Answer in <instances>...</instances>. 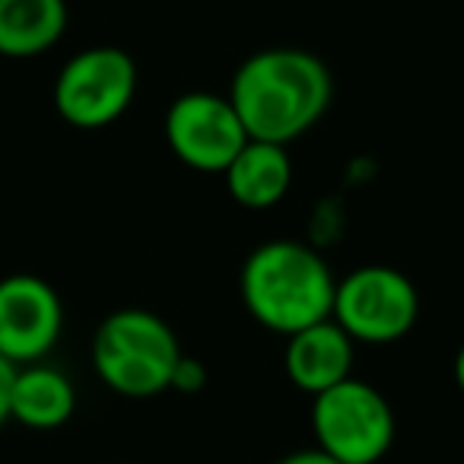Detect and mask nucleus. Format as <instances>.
Masks as SVG:
<instances>
[{
  "instance_id": "1",
  "label": "nucleus",
  "mask_w": 464,
  "mask_h": 464,
  "mask_svg": "<svg viewBox=\"0 0 464 464\" xmlns=\"http://www.w3.org/2000/svg\"><path fill=\"white\" fill-rule=\"evenodd\" d=\"M229 102L252 140L293 143L331 105V73L303 48H265L232 73Z\"/></svg>"
},
{
  "instance_id": "2",
  "label": "nucleus",
  "mask_w": 464,
  "mask_h": 464,
  "mask_svg": "<svg viewBox=\"0 0 464 464\" xmlns=\"http://www.w3.org/2000/svg\"><path fill=\"white\" fill-rule=\"evenodd\" d=\"M334 286L337 280L322 255L290 239L258 246L239 274L248 315L286 337L331 318Z\"/></svg>"
},
{
  "instance_id": "3",
  "label": "nucleus",
  "mask_w": 464,
  "mask_h": 464,
  "mask_svg": "<svg viewBox=\"0 0 464 464\" xmlns=\"http://www.w3.org/2000/svg\"><path fill=\"white\" fill-rule=\"evenodd\" d=\"M179 360V337L150 309L111 312L92 337L96 375L124 398H156L169 392Z\"/></svg>"
},
{
  "instance_id": "4",
  "label": "nucleus",
  "mask_w": 464,
  "mask_h": 464,
  "mask_svg": "<svg viewBox=\"0 0 464 464\" xmlns=\"http://www.w3.org/2000/svg\"><path fill=\"white\" fill-rule=\"evenodd\" d=\"M318 449L341 464H379L394 445V411L375 385L343 379L312 401Z\"/></svg>"
},
{
  "instance_id": "5",
  "label": "nucleus",
  "mask_w": 464,
  "mask_h": 464,
  "mask_svg": "<svg viewBox=\"0 0 464 464\" xmlns=\"http://www.w3.org/2000/svg\"><path fill=\"white\" fill-rule=\"evenodd\" d=\"M137 96V64L115 45L77 52L54 80V109L71 128L99 130L115 124Z\"/></svg>"
},
{
  "instance_id": "6",
  "label": "nucleus",
  "mask_w": 464,
  "mask_h": 464,
  "mask_svg": "<svg viewBox=\"0 0 464 464\" xmlns=\"http://www.w3.org/2000/svg\"><path fill=\"white\" fill-rule=\"evenodd\" d=\"M331 318L353 343H394L411 334L420 318L417 286L388 265L356 267L337 280Z\"/></svg>"
},
{
  "instance_id": "7",
  "label": "nucleus",
  "mask_w": 464,
  "mask_h": 464,
  "mask_svg": "<svg viewBox=\"0 0 464 464\" xmlns=\"http://www.w3.org/2000/svg\"><path fill=\"white\" fill-rule=\"evenodd\" d=\"M162 130L175 160L198 172H223L248 140L229 96L204 90L175 99L166 111Z\"/></svg>"
},
{
  "instance_id": "8",
  "label": "nucleus",
  "mask_w": 464,
  "mask_h": 464,
  "mask_svg": "<svg viewBox=\"0 0 464 464\" xmlns=\"http://www.w3.org/2000/svg\"><path fill=\"white\" fill-rule=\"evenodd\" d=\"M64 328V305L54 286L35 274L0 280V356L14 366L39 362Z\"/></svg>"
},
{
  "instance_id": "9",
  "label": "nucleus",
  "mask_w": 464,
  "mask_h": 464,
  "mask_svg": "<svg viewBox=\"0 0 464 464\" xmlns=\"http://www.w3.org/2000/svg\"><path fill=\"white\" fill-rule=\"evenodd\" d=\"M284 366L293 385L315 398L337 382L350 379L353 341L334 318H324V322L309 324V328L286 337Z\"/></svg>"
},
{
  "instance_id": "10",
  "label": "nucleus",
  "mask_w": 464,
  "mask_h": 464,
  "mask_svg": "<svg viewBox=\"0 0 464 464\" xmlns=\"http://www.w3.org/2000/svg\"><path fill=\"white\" fill-rule=\"evenodd\" d=\"M226 191L239 207L248 210H271L286 198L293 185V162L286 147L267 140H252L236 153L223 169Z\"/></svg>"
},
{
  "instance_id": "11",
  "label": "nucleus",
  "mask_w": 464,
  "mask_h": 464,
  "mask_svg": "<svg viewBox=\"0 0 464 464\" xmlns=\"http://www.w3.org/2000/svg\"><path fill=\"white\" fill-rule=\"evenodd\" d=\"M77 411V392L61 369L29 362L16 366L10 392V420L29 430H58Z\"/></svg>"
},
{
  "instance_id": "12",
  "label": "nucleus",
  "mask_w": 464,
  "mask_h": 464,
  "mask_svg": "<svg viewBox=\"0 0 464 464\" xmlns=\"http://www.w3.org/2000/svg\"><path fill=\"white\" fill-rule=\"evenodd\" d=\"M67 29L64 0H0V58H39Z\"/></svg>"
},
{
  "instance_id": "13",
  "label": "nucleus",
  "mask_w": 464,
  "mask_h": 464,
  "mask_svg": "<svg viewBox=\"0 0 464 464\" xmlns=\"http://www.w3.org/2000/svg\"><path fill=\"white\" fill-rule=\"evenodd\" d=\"M204 385H207V366L200 360H194V356L181 353V360L175 362V372H172V388L181 394H194Z\"/></svg>"
},
{
  "instance_id": "14",
  "label": "nucleus",
  "mask_w": 464,
  "mask_h": 464,
  "mask_svg": "<svg viewBox=\"0 0 464 464\" xmlns=\"http://www.w3.org/2000/svg\"><path fill=\"white\" fill-rule=\"evenodd\" d=\"M14 379H16V366L0 356V426L10 420V392H14Z\"/></svg>"
},
{
  "instance_id": "15",
  "label": "nucleus",
  "mask_w": 464,
  "mask_h": 464,
  "mask_svg": "<svg viewBox=\"0 0 464 464\" xmlns=\"http://www.w3.org/2000/svg\"><path fill=\"white\" fill-rule=\"evenodd\" d=\"M277 464H341V461H334L331 455H324L322 449H303V451H293V455L280 458Z\"/></svg>"
},
{
  "instance_id": "16",
  "label": "nucleus",
  "mask_w": 464,
  "mask_h": 464,
  "mask_svg": "<svg viewBox=\"0 0 464 464\" xmlns=\"http://www.w3.org/2000/svg\"><path fill=\"white\" fill-rule=\"evenodd\" d=\"M451 372H455V385H458V392L464 394V343L458 347V353H455V366H451Z\"/></svg>"
},
{
  "instance_id": "17",
  "label": "nucleus",
  "mask_w": 464,
  "mask_h": 464,
  "mask_svg": "<svg viewBox=\"0 0 464 464\" xmlns=\"http://www.w3.org/2000/svg\"><path fill=\"white\" fill-rule=\"evenodd\" d=\"M121 464H124V461H121Z\"/></svg>"
}]
</instances>
